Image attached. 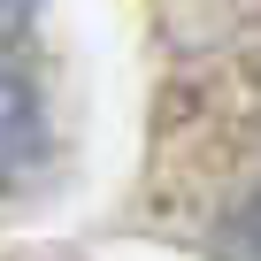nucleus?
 <instances>
[{"mask_svg":"<svg viewBox=\"0 0 261 261\" xmlns=\"http://www.w3.org/2000/svg\"><path fill=\"white\" fill-rule=\"evenodd\" d=\"M39 154V92L0 62V177H23Z\"/></svg>","mask_w":261,"mask_h":261,"instance_id":"f257e3e1","label":"nucleus"},{"mask_svg":"<svg viewBox=\"0 0 261 261\" xmlns=\"http://www.w3.org/2000/svg\"><path fill=\"white\" fill-rule=\"evenodd\" d=\"M16 8H23V0H0V16H16Z\"/></svg>","mask_w":261,"mask_h":261,"instance_id":"f03ea898","label":"nucleus"}]
</instances>
